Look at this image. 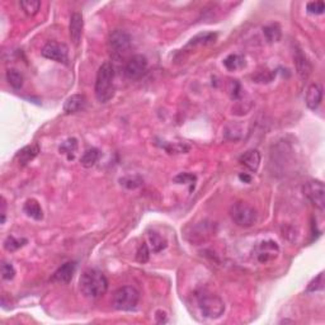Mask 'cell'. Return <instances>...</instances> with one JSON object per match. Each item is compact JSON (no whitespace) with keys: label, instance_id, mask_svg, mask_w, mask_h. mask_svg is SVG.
<instances>
[{"label":"cell","instance_id":"cell-18","mask_svg":"<svg viewBox=\"0 0 325 325\" xmlns=\"http://www.w3.org/2000/svg\"><path fill=\"white\" fill-rule=\"evenodd\" d=\"M295 65H296L297 73H299V75L301 78L306 79L311 74V63L307 60L306 56L302 52H300V51H297L296 55H295Z\"/></svg>","mask_w":325,"mask_h":325},{"label":"cell","instance_id":"cell-15","mask_svg":"<svg viewBox=\"0 0 325 325\" xmlns=\"http://www.w3.org/2000/svg\"><path fill=\"white\" fill-rule=\"evenodd\" d=\"M239 162L250 172H256L259 165H261V154H259L258 150H248L241 155Z\"/></svg>","mask_w":325,"mask_h":325},{"label":"cell","instance_id":"cell-16","mask_svg":"<svg viewBox=\"0 0 325 325\" xmlns=\"http://www.w3.org/2000/svg\"><path fill=\"white\" fill-rule=\"evenodd\" d=\"M86 104V99L85 96L81 95V94H74V95L69 96L65 101V104H63V112L68 114L71 113H76L80 109H83Z\"/></svg>","mask_w":325,"mask_h":325},{"label":"cell","instance_id":"cell-35","mask_svg":"<svg viewBox=\"0 0 325 325\" xmlns=\"http://www.w3.org/2000/svg\"><path fill=\"white\" fill-rule=\"evenodd\" d=\"M239 178H240L241 180H244V182H246V183H249L251 180V177H250V175H248V174H240V175H239Z\"/></svg>","mask_w":325,"mask_h":325},{"label":"cell","instance_id":"cell-6","mask_svg":"<svg viewBox=\"0 0 325 325\" xmlns=\"http://www.w3.org/2000/svg\"><path fill=\"white\" fill-rule=\"evenodd\" d=\"M216 234V223L212 221H201V222L194 223L193 226L185 229L184 236L189 243L198 245V244H202L205 241H207L208 239H211L212 236H215Z\"/></svg>","mask_w":325,"mask_h":325},{"label":"cell","instance_id":"cell-19","mask_svg":"<svg viewBox=\"0 0 325 325\" xmlns=\"http://www.w3.org/2000/svg\"><path fill=\"white\" fill-rule=\"evenodd\" d=\"M99 156H101V152L96 147H91V149H88L83 154L80 159V164L83 165L84 168H91L95 165V162L98 161Z\"/></svg>","mask_w":325,"mask_h":325},{"label":"cell","instance_id":"cell-20","mask_svg":"<svg viewBox=\"0 0 325 325\" xmlns=\"http://www.w3.org/2000/svg\"><path fill=\"white\" fill-rule=\"evenodd\" d=\"M24 212L27 213L29 217L35 218V220H41L43 217L42 213V208H41L40 203L36 200H28L27 202L24 203V207H23Z\"/></svg>","mask_w":325,"mask_h":325},{"label":"cell","instance_id":"cell-24","mask_svg":"<svg viewBox=\"0 0 325 325\" xmlns=\"http://www.w3.org/2000/svg\"><path fill=\"white\" fill-rule=\"evenodd\" d=\"M223 65L229 70H238V69H241L245 66V60L240 55H230L223 60Z\"/></svg>","mask_w":325,"mask_h":325},{"label":"cell","instance_id":"cell-3","mask_svg":"<svg viewBox=\"0 0 325 325\" xmlns=\"http://www.w3.org/2000/svg\"><path fill=\"white\" fill-rule=\"evenodd\" d=\"M197 304L203 316L208 319H217L225 311V304L222 299L210 291H201L197 295Z\"/></svg>","mask_w":325,"mask_h":325},{"label":"cell","instance_id":"cell-23","mask_svg":"<svg viewBox=\"0 0 325 325\" xmlns=\"http://www.w3.org/2000/svg\"><path fill=\"white\" fill-rule=\"evenodd\" d=\"M216 38H217V35H216V33H201V35H197L196 37H193L188 45L205 46V45H208V43L215 42Z\"/></svg>","mask_w":325,"mask_h":325},{"label":"cell","instance_id":"cell-12","mask_svg":"<svg viewBox=\"0 0 325 325\" xmlns=\"http://www.w3.org/2000/svg\"><path fill=\"white\" fill-rule=\"evenodd\" d=\"M83 15L80 13L75 12L71 14L70 18V25H69V30H70V38L73 41L74 45H79L81 40V35H83Z\"/></svg>","mask_w":325,"mask_h":325},{"label":"cell","instance_id":"cell-26","mask_svg":"<svg viewBox=\"0 0 325 325\" xmlns=\"http://www.w3.org/2000/svg\"><path fill=\"white\" fill-rule=\"evenodd\" d=\"M20 7H22L23 12L30 17V15L37 14L41 8V2H38V0H23V2H20Z\"/></svg>","mask_w":325,"mask_h":325},{"label":"cell","instance_id":"cell-34","mask_svg":"<svg viewBox=\"0 0 325 325\" xmlns=\"http://www.w3.org/2000/svg\"><path fill=\"white\" fill-rule=\"evenodd\" d=\"M156 321L157 322H167V314H165L164 311H161V310H159V311H156Z\"/></svg>","mask_w":325,"mask_h":325},{"label":"cell","instance_id":"cell-17","mask_svg":"<svg viewBox=\"0 0 325 325\" xmlns=\"http://www.w3.org/2000/svg\"><path fill=\"white\" fill-rule=\"evenodd\" d=\"M38 152H40V147H38L37 144L28 145V146L23 147L22 150L18 151L17 159L19 161V164L23 167V165H27L30 160L35 159L38 155Z\"/></svg>","mask_w":325,"mask_h":325},{"label":"cell","instance_id":"cell-5","mask_svg":"<svg viewBox=\"0 0 325 325\" xmlns=\"http://www.w3.org/2000/svg\"><path fill=\"white\" fill-rule=\"evenodd\" d=\"M230 217L240 228H250L256 222V211L249 203L239 201L230 208Z\"/></svg>","mask_w":325,"mask_h":325},{"label":"cell","instance_id":"cell-4","mask_svg":"<svg viewBox=\"0 0 325 325\" xmlns=\"http://www.w3.org/2000/svg\"><path fill=\"white\" fill-rule=\"evenodd\" d=\"M140 300V294L135 287L123 286L113 294L112 305L119 311H131L137 306Z\"/></svg>","mask_w":325,"mask_h":325},{"label":"cell","instance_id":"cell-2","mask_svg":"<svg viewBox=\"0 0 325 325\" xmlns=\"http://www.w3.org/2000/svg\"><path fill=\"white\" fill-rule=\"evenodd\" d=\"M114 71L109 62H104L96 73L95 96L101 103H107L114 94Z\"/></svg>","mask_w":325,"mask_h":325},{"label":"cell","instance_id":"cell-9","mask_svg":"<svg viewBox=\"0 0 325 325\" xmlns=\"http://www.w3.org/2000/svg\"><path fill=\"white\" fill-rule=\"evenodd\" d=\"M147 70V60L142 55H135L127 61L124 66V75L131 80L140 79Z\"/></svg>","mask_w":325,"mask_h":325},{"label":"cell","instance_id":"cell-30","mask_svg":"<svg viewBox=\"0 0 325 325\" xmlns=\"http://www.w3.org/2000/svg\"><path fill=\"white\" fill-rule=\"evenodd\" d=\"M14 276H15L14 267H13L10 263H8V262H3L2 263V277L3 278L10 281V279L14 278Z\"/></svg>","mask_w":325,"mask_h":325},{"label":"cell","instance_id":"cell-27","mask_svg":"<svg viewBox=\"0 0 325 325\" xmlns=\"http://www.w3.org/2000/svg\"><path fill=\"white\" fill-rule=\"evenodd\" d=\"M76 149H78V141L75 139H69L61 144L60 152L69 154V159H74V154H75Z\"/></svg>","mask_w":325,"mask_h":325},{"label":"cell","instance_id":"cell-11","mask_svg":"<svg viewBox=\"0 0 325 325\" xmlns=\"http://www.w3.org/2000/svg\"><path fill=\"white\" fill-rule=\"evenodd\" d=\"M278 253L279 248L276 241L273 240L262 241L254 249V254L261 263H268V262L273 261L278 256Z\"/></svg>","mask_w":325,"mask_h":325},{"label":"cell","instance_id":"cell-13","mask_svg":"<svg viewBox=\"0 0 325 325\" xmlns=\"http://www.w3.org/2000/svg\"><path fill=\"white\" fill-rule=\"evenodd\" d=\"M76 269V263L75 262H68V263L62 264L60 268H57V271L53 273L52 281L58 282V283H69L73 278L74 273H75Z\"/></svg>","mask_w":325,"mask_h":325},{"label":"cell","instance_id":"cell-32","mask_svg":"<svg viewBox=\"0 0 325 325\" xmlns=\"http://www.w3.org/2000/svg\"><path fill=\"white\" fill-rule=\"evenodd\" d=\"M306 9L307 12L311 13V14H322L325 9V5L322 2H311L307 3Z\"/></svg>","mask_w":325,"mask_h":325},{"label":"cell","instance_id":"cell-10","mask_svg":"<svg viewBox=\"0 0 325 325\" xmlns=\"http://www.w3.org/2000/svg\"><path fill=\"white\" fill-rule=\"evenodd\" d=\"M43 57L48 60L56 61V62H66L68 61L69 48L65 43L60 42H48L41 51Z\"/></svg>","mask_w":325,"mask_h":325},{"label":"cell","instance_id":"cell-21","mask_svg":"<svg viewBox=\"0 0 325 325\" xmlns=\"http://www.w3.org/2000/svg\"><path fill=\"white\" fill-rule=\"evenodd\" d=\"M263 32L268 42H278V41L281 40V36H282L281 27H279L277 23L266 25V27L263 28Z\"/></svg>","mask_w":325,"mask_h":325},{"label":"cell","instance_id":"cell-22","mask_svg":"<svg viewBox=\"0 0 325 325\" xmlns=\"http://www.w3.org/2000/svg\"><path fill=\"white\" fill-rule=\"evenodd\" d=\"M7 80L10 84V86H13L14 89H20L23 86V78L22 73L18 71L17 69H9L7 71Z\"/></svg>","mask_w":325,"mask_h":325},{"label":"cell","instance_id":"cell-14","mask_svg":"<svg viewBox=\"0 0 325 325\" xmlns=\"http://www.w3.org/2000/svg\"><path fill=\"white\" fill-rule=\"evenodd\" d=\"M322 101V88L320 84H311V85L307 88L306 96H305V102H306V106L310 109L315 111L317 107L320 106Z\"/></svg>","mask_w":325,"mask_h":325},{"label":"cell","instance_id":"cell-25","mask_svg":"<svg viewBox=\"0 0 325 325\" xmlns=\"http://www.w3.org/2000/svg\"><path fill=\"white\" fill-rule=\"evenodd\" d=\"M149 239H150V243H151L152 251H155V253H159V251H161L162 249L167 248V240H165L160 234L151 233L149 235Z\"/></svg>","mask_w":325,"mask_h":325},{"label":"cell","instance_id":"cell-7","mask_svg":"<svg viewBox=\"0 0 325 325\" xmlns=\"http://www.w3.org/2000/svg\"><path fill=\"white\" fill-rule=\"evenodd\" d=\"M304 196L320 211L325 208V188L320 180H309L302 187Z\"/></svg>","mask_w":325,"mask_h":325},{"label":"cell","instance_id":"cell-28","mask_svg":"<svg viewBox=\"0 0 325 325\" xmlns=\"http://www.w3.org/2000/svg\"><path fill=\"white\" fill-rule=\"evenodd\" d=\"M25 243H27V239H17L14 236H8L4 241V248L8 251H14L22 248Z\"/></svg>","mask_w":325,"mask_h":325},{"label":"cell","instance_id":"cell-29","mask_svg":"<svg viewBox=\"0 0 325 325\" xmlns=\"http://www.w3.org/2000/svg\"><path fill=\"white\" fill-rule=\"evenodd\" d=\"M324 289V273H319V276L315 277L307 286L306 292H316Z\"/></svg>","mask_w":325,"mask_h":325},{"label":"cell","instance_id":"cell-31","mask_svg":"<svg viewBox=\"0 0 325 325\" xmlns=\"http://www.w3.org/2000/svg\"><path fill=\"white\" fill-rule=\"evenodd\" d=\"M149 258H150L149 248H147L146 244L142 243L141 245H140L139 250H137V253H136L137 262H140V263H146V262L149 261Z\"/></svg>","mask_w":325,"mask_h":325},{"label":"cell","instance_id":"cell-8","mask_svg":"<svg viewBox=\"0 0 325 325\" xmlns=\"http://www.w3.org/2000/svg\"><path fill=\"white\" fill-rule=\"evenodd\" d=\"M109 47L114 55L123 56L131 48V37L127 32L116 29L109 35Z\"/></svg>","mask_w":325,"mask_h":325},{"label":"cell","instance_id":"cell-1","mask_svg":"<svg viewBox=\"0 0 325 325\" xmlns=\"http://www.w3.org/2000/svg\"><path fill=\"white\" fill-rule=\"evenodd\" d=\"M108 289L106 276L98 269H86L80 277V291L88 299H99Z\"/></svg>","mask_w":325,"mask_h":325},{"label":"cell","instance_id":"cell-33","mask_svg":"<svg viewBox=\"0 0 325 325\" xmlns=\"http://www.w3.org/2000/svg\"><path fill=\"white\" fill-rule=\"evenodd\" d=\"M174 180L178 183H187V182L192 183L196 180V177L194 175L189 174V173H182V174L177 175V177L174 178Z\"/></svg>","mask_w":325,"mask_h":325}]
</instances>
